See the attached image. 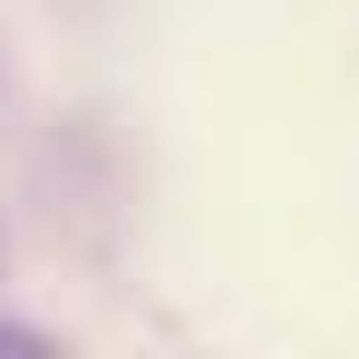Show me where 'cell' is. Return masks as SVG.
<instances>
[]
</instances>
